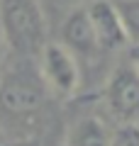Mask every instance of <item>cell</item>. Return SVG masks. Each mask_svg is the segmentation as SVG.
I'll return each mask as SVG.
<instances>
[{
    "label": "cell",
    "mask_w": 139,
    "mask_h": 146,
    "mask_svg": "<svg viewBox=\"0 0 139 146\" xmlns=\"http://www.w3.org/2000/svg\"><path fill=\"white\" fill-rule=\"evenodd\" d=\"M112 129L105 115L81 112L68 122L63 146H112Z\"/></svg>",
    "instance_id": "52a82bcc"
},
{
    "label": "cell",
    "mask_w": 139,
    "mask_h": 146,
    "mask_svg": "<svg viewBox=\"0 0 139 146\" xmlns=\"http://www.w3.org/2000/svg\"><path fill=\"white\" fill-rule=\"evenodd\" d=\"M37 68L51 98L71 100L83 85V68L61 42H46L37 56Z\"/></svg>",
    "instance_id": "277c9868"
},
{
    "label": "cell",
    "mask_w": 139,
    "mask_h": 146,
    "mask_svg": "<svg viewBox=\"0 0 139 146\" xmlns=\"http://www.w3.org/2000/svg\"><path fill=\"white\" fill-rule=\"evenodd\" d=\"M127 56L132 58V61H134V66L139 68V44H132V46L127 49Z\"/></svg>",
    "instance_id": "7c38bea8"
},
{
    "label": "cell",
    "mask_w": 139,
    "mask_h": 146,
    "mask_svg": "<svg viewBox=\"0 0 139 146\" xmlns=\"http://www.w3.org/2000/svg\"><path fill=\"white\" fill-rule=\"evenodd\" d=\"M115 5H117V12L122 17L129 46L139 44V0H115Z\"/></svg>",
    "instance_id": "ba28073f"
},
{
    "label": "cell",
    "mask_w": 139,
    "mask_h": 146,
    "mask_svg": "<svg viewBox=\"0 0 139 146\" xmlns=\"http://www.w3.org/2000/svg\"><path fill=\"white\" fill-rule=\"evenodd\" d=\"M88 20L93 25L95 39L105 54H120L129 49V39L124 32L122 17L117 12L115 0H88L86 3Z\"/></svg>",
    "instance_id": "8992f818"
},
{
    "label": "cell",
    "mask_w": 139,
    "mask_h": 146,
    "mask_svg": "<svg viewBox=\"0 0 139 146\" xmlns=\"http://www.w3.org/2000/svg\"><path fill=\"white\" fill-rule=\"evenodd\" d=\"M7 63H10V46H7L5 36L0 32V76H3V71L7 68Z\"/></svg>",
    "instance_id": "30bf717a"
},
{
    "label": "cell",
    "mask_w": 139,
    "mask_h": 146,
    "mask_svg": "<svg viewBox=\"0 0 139 146\" xmlns=\"http://www.w3.org/2000/svg\"><path fill=\"white\" fill-rule=\"evenodd\" d=\"M59 42L78 58V63L83 66H90L95 63L100 56H108V54L100 49L98 39H95V32H93V25L88 20L86 12V3L73 10H68L61 20V39Z\"/></svg>",
    "instance_id": "5b68a950"
},
{
    "label": "cell",
    "mask_w": 139,
    "mask_h": 146,
    "mask_svg": "<svg viewBox=\"0 0 139 146\" xmlns=\"http://www.w3.org/2000/svg\"><path fill=\"white\" fill-rule=\"evenodd\" d=\"M49 5H59V7H63V10H73V7H78V5H83V3H88V0H46Z\"/></svg>",
    "instance_id": "8fae6325"
},
{
    "label": "cell",
    "mask_w": 139,
    "mask_h": 146,
    "mask_svg": "<svg viewBox=\"0 0 139 146\" xmlns=\"http://www.w3.org/2000/svg\"><path fill=\"white\" fill-rule=\"evenodd\" d=\"M0 146H7V141H5V134H3V129H0Z\"/></svg>",
    "instance_id": "4fadbf2b"
},
{
    "label": "cell",
    "mask_w": 139,
    "mask_h": 146,
    "mask_svg": "<svg viewBox=\"0 0 139 146\" xmlns=\"http://www.w3.org/2000/svg\"><path fill=\"white\" fill-rule=\"evenodd\" d=\"M112 146H139V122L115 124V129H112Z\"/></svg>",
    "instance_id": "9c48e42d"
},
{
    "label": "cell",
    "mask_w": 139,
    "mask_h": 146,
    "mask_svg": "<svg viewBox=\"0 0 139 146\" xmlns=\"http://www.w3.org/2000/svg\"><path fill=\"white\" fill-rule=\"evenodd\" d=\"M0 32L10 54L34 58L46 44V12L41 0H0Z\"/></svg>",
    "instance_id": "7a4b0ae2"
},
{
    "label": "cell",
    "mask_w": 139,
    "mask_h": 146,
    "mask_svg": "<svg viewBox=\"0 0 139 146\" xmlns=\"http://www.w3.org/2000/svg\"><path fill=\"white\" fill-rule=\"evenodd\" d=\"M103 105L115 124L139 122V68L129 56L110 68L103 85Z\"/></svg>",
    "instance_id": "3957f363"
},
{
    "label": "cell",
    "mask_w": 139,
    "mask_h": 146,
    "mask_svg": "<svg viewBox=\"0 0 139 146\" xmlns=\"http://www.w3.org/2000/svg\"><path fill=\"white\" fill-rule=\"evenodd\" d=\"M49 88L44 85L39 76V68L32 66L29 58L20 66H10L0 76V119H5V124H15L27 129L44 119L46 105H49Z\"/></svg>",
    "instance_id": "6da1fadb"
}]
</instances>
